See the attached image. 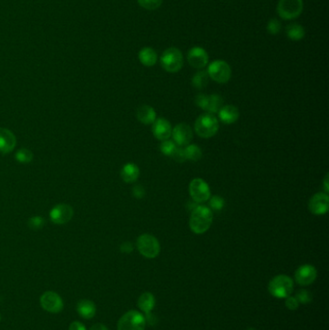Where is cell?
Here are the masks:
<instances>
[{
	"label": "cell",
	"instance_id": "6da1fadb",
	"mask_svg": "<svg viewBox=\"0 0 329 330\" xmlns=\"http://www.w3.org/2000/svg\"><path fill=\"white\" fill-rule=\"evenodd\" d=\"M214 220L213 211L206 206H197L189 218V228L196 235H202L211 228Z\"/></svg>",
	"mask_w": 329,
	"mask_h": 330
},
{
	"label": "cell",
	"instance_id": "7a4b0ae2",
	"mask_svg": "<svg viewBox=\"0 0 329 330\" xmlns=\"http://www.w3.org/2000/svg\"><path fill=\"white\" fill-rule=\"evenodd\" d=\"M194 130L200 137L211 138L215 136L219 130V121L214 114H202L196 119Z\"/></svg>",
	"mask_w": 329,
	"mask_h": 330
},
{
	"label": "cell",
	"instance_id": "3957f363",
	"mask_svg": "<svg viewBox=\"0 0 329 330\" xmlns=\"http://www.w3.org/2000/svg\"><path fill=\"white\" fill-rule=\"evenodd\" d=\"M268 291L274 298L286 299L294 291V281L288 275L280 274L270 280Z\"/></svg>",
	"mask_w": 329,
	"mask_h": 330
},
{
	"label": "cell",
	"instance_id": "277c9868",
	"mask_svg": "<svg viewBox=\"0 0 329 330\" xmlns=\"http://www.w3.org/2000/svg\"><path fill=\"white\" fill-rule=\"evenodd\" d=\"M136 245L139 253L145 258H155L160 252L159 241L151 234H143L139 236L136 241Z\"/></svg>",
	"mask_w": 329,
	"mask_h": 330
},
{
	"label": "cell",
	"instance_id": "5b68a950",
	"mask_svg": "<svg viewBox=\"0 0 329 330\" xmlns=\"http://www.w3.org/2000/svg\"><path fill=\"white\" fill-rule=\"evenodd\" d=\"M145 317L138 311L132 310L124 314L117 324L118 330H145Z\"/></svg>",
	"mask_w": 329,
	"mask_h": 330
},
{
	"label": "cell",
	"instance_id": "8992f818",
	"mask_svg": "<svg viewBox=\"0 0 329 330\" xmlns=\"http://www.w3.org/2000/svg\"><path fill=\"white\" fill-rule=\"evenodd\" d=\"M160 64L166 72H179L184 65L183 54L176 48H169L162 53Z\"/></svg>",
	"mask_w": 329,
	"mask_h": 330
},
{
	"label": "cell",
	"instance_id": "52a82bcc",
	"mask_svg": "<svg viewBox=\"0 0 329 330\" xmlns=\"http://www.w3.org/2000/svg\"><path fill=\"white\" fill-rule=\"evenodd\" d=\"M303 11L302 0H280L277 12L284 20H294L299 18Z\"/></svg>",
	"mask_w": 329,
	"mask_h": 330
},
{
	"label": "cell",
	"instance_id": "ba28073f",
	"mask_svg": "<svg viewBox=\"0 0 329 330\" xmlns=\"http://www.w3.org/2000/svg\"><path fill=\"white\" fill-rule=\"evenodd\" d=\"M207 72L210 78L217 83L228 82L232 75L230 65L223 60H216L211 63L209 65Z\"/></svg>",
	"mask_w": 329,
	"mask_h": 330
},
{
	"label": "cell",
	"instance_id": "9c48e42d",
	"mask_svg": "<svg viewBox=\"0 0 329 330\" xmlns=\"http://www.w3.org/2000/svg\"><path fill=\"white\" fill-rule=\"evenodd\" d=\"M189 194L197 204L205 203L212 196L210 186L201 178H195L190 182Z\"/></svg>",
	"mask_w": 329,
	"mask_h": 330
},
{
	"label": "cell",
	"instance_id": "30bf717a",
	"mask_svg": "<svg viewBox=\"0 0 329 330\" xmlns=\"http://www.w3.org/2000/svg\"><path fill=\"white\" fill-rule=\"evenodd\" d=\"M40 302H41L43 309L52 313V314L61 312L64 307V303H63L61 297L58 294H56L55 292H52V291L44 293L40 299Z\"/></svg>",
	"mask_w": 329,
	"mask_h": 330
},
{
	"label": "cell",
	"instance_id": "8fae6325",
	"mask_svg": "<svg viewBox=\"0 0 329 330\" xmlns=\"http://www.w3.org/2000/svg\"><path fill=\"white\" fill-rule=\"evenodd\" d=\"M309 211L316 216L325 215L328 211V194L325 192H319L311 197L309 201Z\"/></svg>",
	"mask_w": 329,
	"mask_h": 330
},
{
	"label": "cell",
	"instance_id": "7c38bea8",
	"mask_svg": "<svg viewBox=\"0 0 329 330\" xmlns=\"http://www.w3.org/2000/svg\"><path fill=\"white\" fill-rule=\"evenodd\" d=\"M171 136L173 137V141L180 147L187 146L191 142L193 138V133L189 125L181 123L176 126L172 130Z\"/></svg>",
	"mask_w": 329,
	"mask_h": 330
},
{
	"label": "cell",
	"instance_id": "4fadbf2b",
	"mask_svg": "<svg viewBox=\"0 0 329 330\" xmlns=\"http://www.w3.org/2000/svg\"><path fill=\"white\" fill-rule=\"evenodd\" d=\"M73 216V210L72 207L67 204H59L54 207L51 211L50 217L52 222L58 225L66 224L69 222Z\"/></svg>",
	"mask_w": 329,
	"mask_h": 330
},
{
	"label": "cell",
	"instance_id": "5bb4252c",
	"mask_svg": "<svg viewBox=\"0 0 329 330\" xmlns=\"http://www.w3.org/2000/svg\"><path fill=\"white\" fill-rule=\"evenodd\" d=\"M317 275L318 272L314 266L303 265L297 269L295 273V279L300 286H309L316 280Z\"/></svg>",
	"mask_w": 329,
	"mask_h": 330
},
{
	"label": "cell",
	"instance_id": "9a60e30c",
	"mask_svg": "<svg viewBox=\"0 0 329 330\" xmlns=\"http://www.w3.org/2000/svg\"><path fill=\"white\" fill-rule=\"evenodd\" d=\"M187 61L195 69H203L208 65L209 56L203 48L194 47L187 53Z\"/></svg>",
	"mask_w": 329,
	"mask_h": 330
},
{
	"label": "cell",
	"instance_id": "2e32d148",
	"mask_svg": "<svg viewBox=\"0 0 329 330\" xmlns=\"http://www.w3.org/2000/svg\"><path fill=\"white\" fill-rule=\"evenodd\" d=\"M172 126L168 120L165 118H158L155 119L153 127H152V132L154 134V137L160 141H164L171 137L172 134Z\"/></svg>",
	"mask_w": 329,
	"mask_h": 330
},
{
	"label": "cell",
	"instance_id": "e0dca14e",
	"mask_svg": "<svg viewBox=\"0 0 329 330\" xmlns=\"http://www.w3.org/2000/svg\"><path fill=\"white\" fill-rule=\"evenodd\" d=\"M217 113L219 121L225 125L234 124L239 118L238 108L232 104L223 105Z\"/></svg>",
	"mask_w": 329,
	"mask_h": 330
},
{
	"label": "cell",
	"instance_id": "ac0fdd59",
	"mask_svg": "<svg viewBox=\"0 0 329 330\" xmlns=\"http://www.w3.org/2000/svg\"><path fill=\"white\" fill-rule=\"evenodd\" d=\"M17 144V139L14 134L4 128H0V152L8 154L12 152Z\"/></svg>",
	"mask_w": 329,
	"mask_h": 330
},
{
	"label": "cell",
	"instance_id": "d6986e66",
	"mask_svg": "<svg viewBox=\"0 0 329 330\" xmlns=\"http://www.w3.org/2000/svg\"><path fill=\"white\" fill-rule=\"evenodd\" d=\"M136 117L138 121L142 124L151 125L153 124L156 119V112L152 106L144 104L138 107L136 111Z\"/></svg>",
	"mask_w": 329,
	"mask_h": 330
},
{
	"label": "cell",
	"instance_id": "ffe728a7",
	"mask_svg": "<svg viewBox=\"0 0 329 330\" xmlns=\"http://www.w3.org/2000/svg\"><path fill=\"white\" fill-rule=\"evenodd\" d=\"M76 311L83 319L90 320L96 315V305L89 299H81L76 305Z\"/></svg>",
	"mask_w": 329,
	"mask_h": 330
},
{
	"label": "cell",
	"instance_id": "44dd1931",
	"mask_svg": "<svg viewBox=\"0 0 329 330\" xmlns=\"http://www.w3.org/2000/svg\"><path fill=\"white\" fill-rule=\"evenodd\" d=\"M139 174H140L139 167L133 162L124 165L123 168L121 170V177H122L124 182L128 183V184L134 183L138 179Z\"/></svg>",
	"mask_w": 329,
	"mask_h": 330
},
{
	"label": "cell",
	"instance_id": "7402d4cb",
	"mask_svg": "<svg viewBox=\"0 0 329 330\" xmlns=\"http://www.w3.org/2000/svg\"><path fill=\"white\" fill-rule=\"evenodd\" d=\"M139 60L146 67H153L157 62V54L152 48H144L138 54Z\"/></svg>",
	"mask_w": 329,
	"mask_h": 330
},
{
	"label": "cell",
	"instance_id": "603a6c76",
	"mask_svg": "<svg viewBox=\"0 0 329 330\" xmlns=\"http://www.w3.org/2000/svg\"><path fill=\"white\" fill-rule=\"evenodd\" d=\"M154 305H155V299L154 295H152L149 292L143 293L138 299V307L142 312H144L145 314L151 313L152 310L154 309Z\"/></svg>",
	"mask_w": 329,
	"mask_h": 330
},
{
	"label": "cell",
	"instance_id": "cb8c5ba5",
	"mask_svg": "<svg viewBox=\"0 0 329 330\" xmlns=\"http://www.w3.org/2000/svg\"><path fill=\"white\" fill-rule=\"evenodd\" d=\"M286 34L290 40L300 41L305 36V29L299 23H292L287 26Z\"/></svg>",
	"mask_w": 329,
	"mask_h": 330
},
{
	"label": "cell",
	"instance_id": "d4e9b609",
	"mask_svg": "<svg viewBox=\"0 0 329 330\" xmlns=\"http://www.w3.org/2000/svg\"><path fill=\"white\" fill-rule=\"evenodd\" d=\"M222 106H223V99L221 96L217 94H213L209 96L206 109L209 113H217Z\"/></svg>",
	"mask_w": 329,
	"mask_h": 330
},
{
	"label": "cell",
	"instance_id": "484cf974",
	"mask_svg": "<svg viewBox=\"0 0 329 330\" xmlns=\"http://www.w3.org/2000/svg\"><path fill=\"white\" fill-rule=\"evenodd\" d=\"M185 154L186 160H191V161H198L201 159L203 153L200 147L197 145L190 144L185 146Z\"/></svg>",
	"mask_w": 329,
	"mask_h": 330
},
{
	"label": "cell",
	"instance_id": "4316f807",
	"mask_svg": "<svg viewBox=\"0 0 329 330\" xmlns=\"http://www.w3.org/2000/svg\"><path fill=\"white\" fill-rule=\"evenodd\" d=\"M210 76L206 71H200L196 72L195 74L192 77V85L195 87L196 89H204L209 83Z\"/></svg>",
	"mask_w": 329,
	"mask_h": 330
},
{
	"label": "cell",
	"instance_id": "83f0119b",
	"mask_svg": "<svg viewBox=\"0 0 329 330\" xmlns=\"http://www.w3.org/2000/svg\"><path fill=\"white\" fill-rule=\"evenodd\" d=\"M177 147H178V145L176 144L173 140L167 139V140H164V141L161 142V144L159 146V150L163 155L171 157L172 155L174 154Z\"/></svg>",
	"mask_w": 329,
	"mask_h": 330
},
{
	"label": "cell",
	"instance_id": "f1b7e54d",
	"mask_svg": "<svg viewBox=\"0 0 329 330\" xmlns=\"http://www.w3.org/2000/svg\"><path fill=\"white\" fill-rule=\"evenodd\" d=\"M137 1L142 8L151 11L158 9L163 2V0H137Z\"/></svg>",
	"mask_w": 329,
	"mask_h": 330
},
{
	"label": "cell",
	"instance_id": "f546056e",
	"mask_svg": "<svg viewBox=\"0 0 329 330\" xmlns=\"http://www.w3.org/2000/svg\"><path fill=\"white\" fill-rule=\"evenodd\" d=\"M16 158L21 163H28L33 159V154L28 149H21L17 152Z\"/></svg>",
	"mask_w": 329,
	"mask_h": 330
},
{
	"label": "cell",
	"instance_id": "4dcf8cb0",
	"mask_svg": "<svg viewBox=\"0 0 329 330\" xmlns=\"http://www.w3.org/2000/svg\"><path fill=\"white\" fill-rule=\"evenodd\" d=\"M296 299H298L299 303H302V304H308L312 299H313V296L311 294L310 291H307V290H300L297 295H296Z\"/></svg>",
	"mask_w": 329,
	"mask_h": 330
},
{
	"label": "cell",
	"instance_id": "1f68e13d",
	"mask_svg": "<svg viewBox=\"0 0 329 330\" xmlns=\"http://www.w3.org/2000/svg\"><path fill=\"white\" fill-rule=\"evenodd\" d=\"M210 200V207L211 210H215V211H220L222 210L224 206H225V201L222 197L218 196V195H215V196H211L209 199Z\"/></svg>",
	"mask_w": 329,
	"mask_h": 330
},
{
	"label": "cell",
	"instance_id": "d6a6232c",
	"mask_svg": "<svg viewBox=\"0 0 329 330\" xmlns=\"http://www.w3.org/2000/svg\"><path fill=\"white\" fill-rule=\"evenodd\" d=\"M281 22L276 20V19H272L270 20L269 22L267 25V29L269 34L271 35H277L278 33L281 30Z\"/></svg>",
	"mask_w": 329,
	"mask_h": 330
},
{
	"label": "cell",
	"instance_id": "836d02e7",
	"mask_svg": "<svg viewBox=\"0 0 329 330\" xmlns=\"http://www.w3.org/2000/svg\"><path fill=\"white\" fill-rule=\"evenodd\" d=\"M174 160H176L177 162H180V163H182V162H185V161H186V157H185V149L183 148V147H180V146H178L177 147V149H176L175 152H174V154L172 155V156H171Z\"/></svg>",
	"mask_w": 329,
	"mask_h": 330
},
{
	"label": "cell",
	"instance_id": "e575fe53",
	"mask_svg": "<svg viewBox=\"0 0 329 330\" xmlns=\"http://www.w3.org/2000/svg\"><path fill=\"white\" fill-rule=\"evenodd\" d=\"M208 101H209V95H206V94H198L196 96V105L199 106L200 108H202L203 110H206L207 109Z\"/></svg>",
	"mask_w": 329,
	"mask_h": 330
},
{
	"label": "cell",
	"instance_id": "d590c367",
	"mask_svg": "<svg viewBox=\"0 0 329 330\" xmlns=\"http://www.w3.org/2000/svg\"><path fill=\"white\" fill-rule=\"evenodd\" d=\"M28 224L31 229H41L45 224V220L41 217H32L29 219Z\"/></svg>",
	"mask_w": 329,
	"mask_h": 330
},
{
	"label": "cell",
	"instance_id": "8d00e7d4",
	"mask_svg": "<svg viewBox=\"0 0 329 330\" xmlns=\"http://www.w3.org/2000/svg\"><path fill=\"white\" fill-rule=\"evenodd\" d=\"M285 305L289 310L294 311V310H297L299 308V302L298 301V299H296V297H291L290 296L288 298H286Z\"/></svg>",
	"mask_w": 329,
	"mask_h": 330
},
{
	"label": "cell",
	"instance_id": "74e56055",
	"mask_svg": "<svg viewBox=\"0 0 329 330\" xmlns=\"http://www.w3.org/2000/svg\"><path fill=\"white\" fill-rule=\"evenodd\" d=\"M133 194L134 197L136 198H143L145 196V189L144 187L142 186H134L133 189Z\"/></svg>",
	"mask_w": 329,
	"mask_h": 330
},
{
	"label": "cell",
	"instance_id": "f35d334b",
	"mask_svg": "<svg viewBox=\"0 0 329 330\" xmlns=\"http://www.w3.org/2000/svg\"><path fill=\"white\" fill-rule=\"evenodd\" d=\"M120 250L123 252V253H132L133 250H134V245L132 244V242L130 241H126L121 244L120 246Z\"/></svg>",
	"mask_w": 329,
	"mask_h": 330
},
{
	"label": "cell",
	"instance_id": "ab89813d",
	"mask_svg": "<svg viewBox=\"0 0 329 330\" xmlns=\"http://www.w3.org/2000/svg\"><path fill=\"white\" fill-rule=\"evenodd\" d=\"M69 330H86V327L80 321H73L71 323Z\"/></svg>",
	"mask_w": 329,
	"mask_h": 330
},
{
	"label": "cell",
	"instance_id": "60d3db41",
	"mask_svg": "<svg viewBox=\"0 0 329 330\" xmlns=\"http://www.w3.org/2000/svg\"><path fill=\"white\" fill-rule=\"evenodd\" d=\"M90 330H108L107 327L103 324V323H96L94 324L92 327L90 328Z\"/></svg>",
	"mask_w": 329,
	"mask_h": 330
},
{
	"label": "cell",
	"instance_id": "b9f144b4",
	"mask_svg": "<svg viewBox=\"0 0 329 330\" xmlns=\"http://www.w3.org/2000/svg\"><path fill=\"white\" fill-rule=\"evenodd\" d=\"M323 187H324V191L325 193H328V175L326 174L325 177H324V180H323Z\"/></svg>",
	"mask_w": 329,
	"mask_h": 330
},
{
	"label": "cell",
	"instance_id": "7bdbcfd3",
	"mask_svg": "<svg viewBox=\"0 0 329 330\" xmlns=\"http://www.w3.org/2000/svg\"><path fill=\"white\" fill-rule=\"evenodd\" d=\"M247 330H256L255 328H248Z\"/></svg>",
	"mask_w": 329,
	"mask_h": 330
},
{
	"label": "cell",
	"instance_id": "ee69618b",
	"mask_svg": "<svg viewBox=\"0 0 329 330\" xmlns=\"http://www.w3.org/2000/svg\"><path fill=\"white\" fill-rule=\"evenodd\" d=\"M0 320H1V316H0Z\"/></svg>",
	"mask_w": 329,
	"mask_h": 330
}]
</instances>
